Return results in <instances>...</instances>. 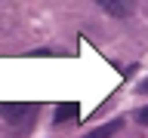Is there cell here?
Returning <instances> with one entry per match:
<instances>
[{"mask_svg": "<svg viewBox=\"0 0 148 138\" xmlns=\"http://www.w3.org/2000/svg\"><path fill=\"white\" fill-rule=\"evenodd\" d=\"M0 110H3V117L9 120V123H28L31 120V104H0Z\"/></svg>", "mask_w": 148, "mask_h": 138, "instance_id": "6da1fadb", "label": "cell"}, {"mask_svg": "<svg viewBox=\"0 0 148 138\" xmlns=\"http://www.w3.org/2000/svg\"><path fill=\"white\" fill-rule=\"evenodd\" d=\"M99 6L105 9V12H111V16H117V18H127L130 12H133V6H130V3H114V0H102Z\"/></svg>", "mask_w": 148, "mask_h": 138, "instance_id": "3957f363", "label": "cell"}, {"mask_svg": "<svg viewBox=\"0 0 148 138\" xmlns=\"http://www.w3.org/2000/svg\"><path fill=\"white\" fill-rule=\"evenodd\" d=\"M139 92H148V77H145L142 83H139Z\"/></svg>", "mask_w": 148, "mask_h": 138, "instance_id": "8992f818", "label": "cell"}, {"mask_svg": "<svg viewBox=\"0 0 148 138\" xmlns=\"http://www.w3.org/2000/svg\"><path fill=\"white\" fill-rule=\"evenodd\" d=\"M120 129H123V120H111V123H105L99 129H90L83 138H111V135H117Z\"/></svg>", "mask_w": 148, "mask_h": 138, "instance_id": "7a4b0ae2", "label": "cell"}, {"mask_svg": "<svg viewBox=\"0 0 148 138\" xmlns=\"http://www.w3.org/2000/svg\"><path fill=\"white\" fill-rule=\"evenodd\" d=\"M77 117V104H59V108H56V123H65V120H74Z\"/></svg>", "mask_w": 148, "mask_h": 138, "instance_id": "277c9868", "label": "cell"}, {"mask_svg": "<svg viewBox=\"0 0 148 138\" xmlns=\"http://www.w3.org/2000/svg\"><path fill=\"white\" fill-rule=\"evenodd\" d=\"M136 120L142 123V126H148V108H142V110H139V114H136Z\"/></svg>", "mask_w": 148, "mask_h": 138, "instance_id": "5b68a950", "label": "cell"}]
</instances>
